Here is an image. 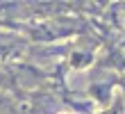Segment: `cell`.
I'll return each instance as SVG.
<instances>
[{
	"label": "cell",
	"mask_w": 125,
	"mask_h": 114,
	"mask_svg": "<svg viewBox=\"0 0 125 114\" xmlns=\"http://www.w3.org/2000/svg\"><path fill=\"white\" fill-rule=\"evenodd\" d=\"M59 114H73V112H59Z\"/></svg>",
	"instance_id": "cell-1"
}]
</instances>
